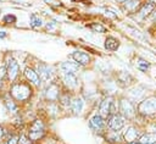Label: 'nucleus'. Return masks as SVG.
<instances>
[{"label":"nucleus","instance_id":"nucleus-1","mask_svg":"<svg viewBox=\"0 0 156 144\" xmlns=\"http://www.w3.org/2000/svg\"><path fill=\"white\" fill-rule=\"evenodd\" d=\"M136 112L141 116H151L156 113V95H150L143 99L136 106Z\"/></svg>","mask_w":156,"mask_h":144},{"label":"nucleus","instance_id":"nucleus-2","mask_svg":"<svg viewBox=\"0 0 156 144\" xmlns=\"http://www.w3.org/2000/svg\"><path fill=\"white\" fill-rule=\"evenodd\" d=\"M32 94V89L29 84L26 83H17L11 87V95L17 101H26Z\"/></svg>","mask_w":156,"mask_h":144},{"label":"nucleus","instance_id":"nucleus-3","mask_svg":"<svg viewBox=\"0 0 156 144\" xmlns=\"http://www.w3.org/2000/svg\"><path fill=\"white\" fill-rule=\"evenodd\" d=\"M119 111L124 118H133L136 113V110H135L133 103L126 98L121 99V101H119Z\"/></svg>","mask_w":156,"mask_h":144},{"label":"nucleus","instance_id":"nucleus-4","mask_svg":"<svg viewBox=\"0 0 156 144\" xmlns=\"http://www.w3.org/2000/svg\"><path fill=\"white\" fill-rule=\"evenodd\" d=\"M113 113H116V112H115V105H113L112 98L104 99L100 104V107H99V115L104 118H107Z\"/></svg>","mask_w":156,"mask_h":144},{"label":"nucleus","instance_id":"nucleus-5","mask_svg":"<svg viewBox=\"0 0 156 144\" xmlns=\"http://www.w3.org/2000/svg\"><path fill=\"white\" fill-rule=\"evenodd\" d=\"M124 123H126V118L122 116V115H118V113H113L111 115L110 117H107V127L112 131H119L121 128L124 127Z\"/></svg>","mask_w":156,"mask_h":144},{"label":"nucleus","instance_id":"nucleus-6","mask_svg":"<svg viewBox=\"0 0 156 144\" xmlns=\"http://www.w3.org/2000/svg\"><path fill=\"white\" fill-rule=\"evenodd\" d=\"M6 73H7V78H9L11 82L15 81L16 77L18 76V73H20V65H18V62H17L15 59H12V57H10V59L7 60V63H6Z\"/></svg>","mask_w":156,"mask_h":144},{"label":"nucleus","instance_id":"nucleus-7","mask_svg":"<svg viewBox=\"0 0 156 144\" xmlns=\"http://www.w3.org/2000/svg\"><path fill=\"white\" fill-rule=\"evenodd\" d=\"M44 95H45V99L49 100V101H56L60 96V88L56 83H49V85L46 87L45 92H44Z\"/></svg>","mask_w":156,"mask_h":144},{"label":"nucleus","instance_id":"nucleus-8","mask_svg":"<svg viewBox=\"0 0 156 144\" xmlns=\"http://www.w3.org/2000/svg\"><path fill=\"white\" fill-rule=\"evenodd\" d=\"M37 72L39 74L40 81H43V82L49 83L52 78V70L45 63H38V71Z\"/></svg>","mask_w":156,"mask_h":144},{"label":"nucleus","instance_id":"nucleus-9","mask_svg":"<svg viewBox=\"0 0 156 144\" xmlns=\"http://www.w3.org/2000/svg\"><path fill=\"white\" fill-rule=\"evenodd\" d=\"M71 56H72V59L79 66H87V65L90 63V56L87 52H83V51H73Z\"/></svg>","mask_w":156,"mask_h":144},{"label":"nucleus","instance_id":"nucleus-10","mask_svg":"<svg viewBox=\"0 0 156 144\" xmlns=\"http://www.w3.org/2000/svg\"><path fill=\"white\" fill-rule=\"evenodd\" d=\"M155 7H156V4H154L152 1H146V2H144L143 5H140V7H139V16L141 17V18H146L147 16H150L152 12H154V10H155Z\"/></svg>","mask_w":156,"mask_h":144},{"label":"nucleus","instance_id":"nucleus-11","mask_svg":"<svg viewBox=\"0 0 156 144\" xmlns=\"http://www.w3.org/2000/svg\"><path fill=\"white\" fill-rule=\"evenodd\" d=\"M139 137H140V132H139V129L135 128L134 126H129V127L126 129L124 134H123V138H124V140H126L127 143L134 142V140L139 139Z\"/></svg>","mask_w":156,"mask_h":144},{"label":"nucleus","instance_id":"nucleus-12","mask_svg":"<svg viewBox=\"0 0 156 144\" xmlns=\"http://www.w3.org/2000/svg\"><path fill=\"white\" fill-rule=\"evenodd\" d=\"M79 67L80 66L76 61H65L60 66L61 71L65 72V73H76V72L79 71Z\"/></svg>","mask_w":156,"mask_h":144},{"label":"nucleus","instance_id":"nucleus-13","mask_svg":"<svg viewBox=\"0 0 156 144\" xmlns=\"http://www.w3.org/2000/svg\"><path fill=\"white\" fill-rule=\"evenodd\" d=\"M63 83L69 89H76L79 85V81H78V78L76 77L74 73H65V76H63Z\"/></svg>","mask_w":156,"mask_h":144},{"label":"nucleus","instance_id":"nucleus-14","mask_svg":"<svg viewBox=\"0 0 156 144\" xmlns=\"http://www.w3.org/2000/svg\"><path fill=\"white\" fill-rule=\"evenodd\" d=\"M24 76H26V78H27L30 83H33L34 85H40L41 81H40V78H39V74H38V72L34 71L33 68L27 67V68L24 70Z\"/></svg>","mask_w":156,"mask_h":144},{"label":"nucleus","instance_id":"nucleus-15","mask_svg":"<svg viewBox=\"0 0 156 144\" xmlns=\"http://www.w3.org/2000/svg\"><path fill=\"white\" fill-rule=\"evenodd\" d=\"M89 126L93 128V129H96V131H100L105 127V120L104 117H101L100 115H94L90 121H89Z\"/></svg>","mask_w":156,"mask_h":144},{"label":"nucleus","instance_id":"nucleus-16","mask_svg":"<svg viewBox=\"0 0 156 144\" xmlns=\"http://www.w3.org/2000/svg\"><path fill=\"white\" fill-rule=\"evenodd\" d=\"M138 142L140 144H156V132H147L141 134Z\"/></svg>","mask_w":156,"mask_h":144},{"label":"nucleus","instance_id":"nucleus-17","mask_svg":"<svg viewBox=\"0 0 156 144\" xmlns=\"http://www.w3.org/2000/svg\"><path fill=\"white\" fill-rule=\"evenodd\" d=\"M83 100H82V98H74V99H72L71 100V104H69V107H71V110H72V112L74 113V115H78V113H80L82 112V110H83Z\"/></svg>","mask_w":156,"mask_h":144},{"label":"nucleus","instance_id":"nucleus-18","mask_svg":"<svg viewBox=\"0 0 156 144\" xmlns=\"http://www.w3.org/2000/svg\"><path fill=\"white\" fill-rule=\"evenodd\" d=\"M105 48L110 51H116L119 48V40L113 37H107L105 39Z\"/></svg>","mask_w":156,"mask_h":144},{"label":"nucleus","instance_id":"nucleus-19","mask_svg":"<svg viewBox=\"0 0 156 144\" xmlns=\"http://www.w3.org/2000/svg\"><path fill=\"white\" fill-rule=\"evenodd\" d=\"M123 6L127 11L134 12L140 7V0H127L126 2H123Z\"/></svg>","mask_w":156,"mask_h":144},{"label":"nucleus","instance_id":"nucleus-20","mask_svg":"<svg viewBox=\"0 0 156 144\" xmlns=\"http://www.w3.org/2000/svg\"><path fill=\"white\" fill-rule=\"evenodd\" d=\"M4 104H5V106H6V109L10 111V112H12V113H17V111H18V106L16 105V103L11 99V98H5L4 99Z\"/></svg>","mask_w":156,"mask_h":144},{"label":"nucleus","instance_id":"nucleus-21","mask_svg":"<svg viewBox=\"0 0 156 144\" xmlns=\"http://www.w3.org/2000/svg\"><path fill=\"white\" fill-rule=\"evenodd\" d=\"M117 81L124 87V85H128V84L130 83L132 77H130V74H128L127 72H121V73L118 74V77H117Z\"/></svg>","mask_w":156,"mask_h":144},{"label":"nucleus","instance_id":"nucleus-22","mask_svg":"<svg viewBox=\"0 0 156 144\" xmlns=\"http://www.w3.org/2000/svg\"><path fill=\"white\" fill-rule=\"evenodd\" d=\"M136 67H138V70L145 72V71H147V70L150 68V62H147L145 59L138 57V59H136Z\"/></svg>","mask_w":156,"mask_h":144},{"label":"nucleus","instance_id":"nucleus-23","mask_svg":"<svg viewBox=\"0 0 156 144\" xmlns=\"http://www.w3.org/2000/svg\"><path fill=\"white\" fill-rule=\"evenodd\" d=\"M29 23H30V27H32V28H40V27L43 26V21H41V18H40L39 16L34 15V13L30 16V21H29Z\"/></svg>","mask_w":156,"mask_h":144},{"label":"nucleus","instance_id":"nucleus-24","mask_svg":"<svg viewBox=\"0 0 156 144\" xmlns=\"http://www.w3.org/2000/svg\"><path fill=\"white\" fill-rule=\"evenodd\" d=\"M143 95H144V88H141V87H136V88H134V89L130 90V96L133 99L139 100Z\"/></svg>","mask_w":156,"mask_h":144},{"label":"nucleus","instance_id":"nucleus-25","mask_svg":"<svg viewBox=\"0 0 156 144\" xmlns=\"http://www.w3.org/2000/svg\"><path fill=\"white\" fill-rule=\"evenodd\" d=\"M43 135H44V131H29L28 133V137L32 142L39 140L40 138H43Z\"/></svg>","mask_w":156,"mask_h":144},{"label":"nucleus","instance_id":"nucleus-26","mask_svg":"<svg viewBox=\"0 0 156 144\" xmlns=\"http://www.w3.org/2000/svg\"><path fill=\"white\" fill-rule=\"evenodd\" d=\"M29 131H44V124L40 120H34L33 123L30 124Z\"/></svg>","mask_w":156,"mask_h":144},{"label":"nucleus","instance_id":"nucleus-27","mask_svg":"<svg viewBox=\"0 0 156 144\" xmlns=\"http://www.w3.org/2000/svg\"><path fill=\"white\" fill-rule=\"evenodd\" d=\"M89 28L94 32H98V33H105L106 32V28L104 26H101L100 23H91V24H89Z\"/></svg>","mask_w":156,"mask_h":144},{"label":"nucleus","instance_id":"nucleus-28","mask_svg":"<svg viewBox=\"0 0 156 144\" xmlns=\"http://www.w3.org/2000/svg\"><path fill=\"white\" fill-rule=\"evenodd\" d=\"M4 144H18V135L17 134H11L6 138Z\"/></svg>","mask_w":156,"mask_h":144},{"label":"nucleus","instance_id":"nucleus-29","mask_svg":"<svg viewBox=\"0 0 156 144\" xmlns=\"http://www.w3.org/2000/svg\"><path fill=\"white\" fill-rule=\"evenodd\" d=\"M58 100L63 104V105H69L71 104V98H69V95H68V93H66V94H63V95H61L60 94V96H58Z\"/></svg>","mask_w":156,"mask_h":144},{"label":"nucleus","instance_id":"nucleus-30","mask_svg":"<svg viewBox=\"0 0 156 144\" xmlns=\"http://www.w3.org/2000/svg\"><path fill=\"white\" fill-rule=\"evenodd\" d=\"M18 144H32V140L29 139L28 135L22 134V135L18 137Z\"/></svg>","mask_w":156,"mask_h":144},{"label":"nucleus","instance_id":"nucleus-31","mask_svg":"<svg viewBox=\"0 0 156 144\" xmlns=\"http://www.w3.org/2000/svg\"><path fill=\"white\" fill-rule=\"evenodd\" d=\"M4 22L5 23H15L16 17L13 15H6V16H4Z\"/></svg>","mask_w":156,"mask_h":144},{"label":"nucleus","instance_id":"nucleus-32","mask_svg":"<svg viewBox=\"0 0 156 144\" xmlns=\"http://www.w3.org/2000/svg\"><path fill=\"white\" fill-rule=\"evenodd\" d=\"M107 138H108V140H110L111 143H116V142H119V135H118L117 133H112V134H110Z\"/></svg>","mask_w":156,"mask_h":144},{"label":"nucleus","instance_id":"nucleus-33","mask_svg":"<svg viewBox=\"0 0 156 144\" xmlns=\"http://www.w3.org/2000/svg\"><path fill=\"white\" fill-rule=\"evenodd\" d=\"M45 28H46L48 31H52V29H55V28H56V23H55L54 21H50V22H48V23H46Z\"/></svg>","mask_w":156,"mask_h":144},{"label":"nucleus","instance_id":"nucleus-34","mask_svg":"<svg viewBox=\"0 0 156 144\" xmlns=\"http://www.w3.org/2000/svg\"><path fill=\"white\" fill-rule=\"evenodd\" d=\"M5 72H6V67L0 66V81H1V79H2V77L5 76Z\"/></svg>","mask_w":156,"mask_h":144},{"label":"nucleus","instance_id":"nucleus-35","mask_svg":"<svg viewBox=\"0 0 156 144\" xmlns=\"http://www.w3.org/2000/svg\"><path fill=\"white\" fill-rule=\"evenodd\" d=\"M4 133H5V131H4V128L0 126V140L2 139V137H4Z\"/></svg>","mask_w":156,"mask_h":144},{"label":"nucleus","instance_id":"nucleus-36","mask_svg":"<svg viewBox=\"0 0 156 144\" xmlns=\"http://www.w3.org/2000/svg\"><path fill=\"white\" fill-rule=\"evenodd\" d=\"M152 21L156 23V7H155V10H154V12H152Z\"/></svg>","mask_w":156,"mask_h":144},{"label":"nucleus","instance_id":"nucleus-37","mask_svg":"<svg viewBox=\"0 0 156 144\" xmlns=\"http://www.w3.org/2000/svg\"><path fill=\"white\" fill-rule=\"evenodd\" d=\"M6 37V33L5 32H0V38H5Z\"/></svg>","mask_w":156,"mask_h":144},{"label":"nucleus","instance_id":"nucleus-38","mask_svg":"<svg viewBox=\"0 0 156 144\" xmlns=\"http://www.w3.org/2000/svg\"><path fill=\"white\" fill-rule=\"evenodd\" d=\"M128 144H140L138 140H134V142H130V143H128Z\"/></svg>","mask_w":156,"mask_h":144},{"label":"nucleus","instance_id":"nucleus-39","mask_svg":"<svg viewBox=\"0 0 156 144\" xmlns=\"http://www.w3.org/2000/svg\"><path fill=\"white\" fill-rule=\"evenodd\" d=\"M127 0H117V2H121V4H123V2H126Z\"/></svg>","mask_w":156,"mask_h":144},{"label":"nucleus","instance_id":"nucleus-40","mask_svg":"<svg viewBox=\"0 0 156 144\" xmlns=\"http://www.w3.org/2000/svg\"><path fill=\"white\" fill-rule=\"evenodd\" d=\"M150 1H152L154 4H156V0H150Z\"/></svg>","mask_w":156,"mask_h":144}]
</instances>
